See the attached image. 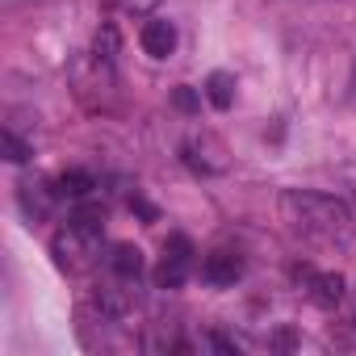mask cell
Returning <instances> with one entry per match:
<instances>
[{"label":"cell","mask_w":356,"mask_h":356,"mask_svg":"<svg viewBox=\"0 0 356 356\" xmlns=\"http://www.w3.org/2000/svg\"><path fill=\"white\" fill-rule=\"evenodd\" d=\"M281 214H285L289 227H298L306 235H335L348 222V206L327 197V193H314V189H285L281 193Z\"/></svg>","instance_id":"6da1fadb"},{"label":"cell","mask_w":356,"mask_h":356,"mask_svg":"<svg viewBox=\"0 0 356 356\" xmlns=\"http://www.w3.org/2000/svg\"><path fill=\"white\" fill-rule=\"evenodd\" d=\"M189 260H193V243L185 235H172L163 243V260L155 268V285L159 289H181L185 277H189Z\"/></svg>","instance_id":"7a4b0ae2"},{"label":"cell","mask_w":356,"mask_h":356,"mask_svg":"<svg viewBox=\"0 0 356 356\" xmlns=\"http://www.w3.org/2000/svg\"><path fill=\"white\" fill-rule=\"evenodd\" d=\"M202 277H206L210 285H235V281L243 277V260H239L235 252H210L206 264H202Z\"/></svg>","instance_id":"3957f363"},{"label":"cell","mask_w":356,"mask_h":356,"mask_svg":"<svg viewBox=\"0 0 356 356\" xmlns=\"http://www.w3.org/2000/svg\"><path fill=\"white\" fill-rule=\"evenodd\" d=\"M138 42H143V51L151 59H168L176 51V26L172 22H147L143 34H138Z\"/></svg>","instance_id":"277c9868"},{"label":"cell","mask_w":356,"mask_h":356,"mask_svg":"<svg viewBox=\"0 0 356 356\" xmlns=\"http://www.w3.org/2000/svg\"><path fill=\"white\" fill-rule=\"evenodd\" d=\"M306 281H310V298L318 302V306H339V298H343V289H348V281L339 277V273H306Z\"/></svg>","instance_id":"5b68a950"},{"label":"cell","mask_w":356,"mask_h":356,"mask_svg":"<svg viewBox=\"0 0 356 356\" xmlns=\"http://www.w3.org/2000/svg\"><path fill=\"white\" fill-rule=\"evenodd\" d=\"M113 273H118L122 281H138V273H143V252H138L134 243H118V248H113Z\"/></svg>","instance_id":"8992f818"},{"label":"cell","mask_w":356,"mask_h":356,"mask_svg":"<svg viewBox=\"0 0 356 356\" xmlns=\"http://www.w3.org/2000/svg\"><path fill=\"white\" fill-rule=\"evenodd\" d=\"M206 97H210L214 109H231V101H235V76L231 72H214L206 80Z\"/></svg>","instance_id":"52a82bcc"},{"label":"cell","mask_w":356,"mask_h":356,"mask_svg":"<svg viewBox=\"0 0 356 356\" xmlns=\"http://www.w3.org/2000/svg\"><path fill=\"white\" fill-rule=\"evenodd\" d=\"M92 189H97V181H92L88 172H80V168H72V172L59 176V197H76V202H80V197H88Z\"/></svg>","instance_id":"ba28073f"},{"label":"cell","mask_w":356,"mask_h":356,"mask_svg":"<svg viewBox=\"0 0 356 356\" xmlns=\"http://www.w3.org/2000/svg\"><path fill=\"white\" fill-rule=\"evenodd\" d=\"M113 51H118V30L113 26H101V34H97V47H92V59H113Z\"/></svg>","instance_id":"9c48e42d"},{"label":"cell","mask_w":356,"mask_h":356,"mask_svg":"<svg viewBox=\"0 0 356 356\" xmlns=\"http://www.w3.org/2000/svg\"><path fill=\"white\" fill-rule=\"evenodd\" d=\"M0 147H5V159H13V163H26V159H30V147H26L13 130L0 134Z\"/></svg>","instance_id":"30bf717a"},{"label":"cell","mask_w":356,"mask_h":356,"mask_svg":"<svg viewBox=\"0 0 356 356\" xmlns=\"http://www.w3.org/2000/svg\"><path fill=\"white\" fill-rule=\"evenodd\" d=\"M172 105L181 109V113H193V109H197V92H193L189 84H181V88L172 92Z\"/></svg>","instance_id":"8fae6325"},{"label":"cell","mask_w":356,"mask_h":356,"mask_svg":"<svg viewBox=\"0 0 356 356\" xmlns=\"http://www.w3.org/2000/svg\"><path fill=\"white\" fill-rule=\"evenodd\" d=\"M130 214H138L143 222H155V218H159V210H155V206H151L147 197H138V193L130 197Z\"/></svg>","instance_id":"7c38bea8"},{"label":"cell","mask_w":356,"mask_h":356,"mask_svg":"<svg viewBox=\"0 0 356 356\" xmlns=\"http://www.w3.org/2000/svg\"><path fill=\"white\" fill-rule=\"evenodd\" d=\"M113 5H118V9H126V13H151L159 0H113Z\"/></svg>","instance_id":"4fadbf2b"},{"label":"cell","mask_w":356,"mask_h":356,"mask_svg":"<svg viewBox=\"0 0 356 356\" xmlns=\"http://www.w3.org/2000/svg\"><path fill=\"white\" fill-rule=\"evenodd\" d=\"M352 323H356V318H352Z\"/></svg>","instance_id":"5bb4252c"}]
</instances>
